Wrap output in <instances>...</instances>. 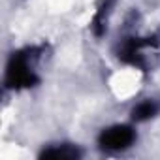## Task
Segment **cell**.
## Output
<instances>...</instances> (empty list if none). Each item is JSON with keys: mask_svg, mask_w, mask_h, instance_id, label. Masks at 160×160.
I'll use <instances>...</instances> for the list:
<instances>
[{"mask_svg": "<svg viewBox=\"0 0 160 160\" xmlns=\"http://www.w3.org/2000/svg\"><path fill=\"white\" fill-rule=\"evenodd\" d=\"M38 83V75L32 66L30 51H17L10 57L6 66V87L13 91L30 89Z\"/></svg>", "mask_w": 160, "mask_h": 160, "instance_id": "6da1fadb", "label": "cell"}, {"mask_svg": "<svg viewBox=\"0 0 160 160\" xmlns=\"http://www.w3.org/2000/svg\"><path fill=\"white\" fill-rule=\"evenodd\" d=\"M136 130L130 124H111L98 134V147L104 151H126L136 141Z\"/></svg>", "mask_w": 160, "mask_h": 160, "instance_id": "7a4b0ae2", "label": "cell"}, {"mask_svg": "<svg viewBox=\"0 0 160 160\" xmlns=\"http://www.w3.org/2000/svg\"><path fill=\"white\" fill-rule=\"evenodd\" d=\"M151 45H152L151 38H126V40L121 42L117 57L124 64H130V66H136V68H145L143 51Z\"/></svg>", "mask_w": 160, "mask_h": 160, "instance_id": "3957f363", "label": "cell"}, {"mask_svg": "<svg viewBox=\"0 0 160 160\" xmlns=\"http://www.w3.org/2000/svg\"><path fill=\"white\" fill-rule=\"evenodd\" d=\"M158 111H160V104H158L156 100H152V98H145V100L138 102V104L132 108L130 119H132L134 122H147V121L154 119V117L158 115Z\"/></svg>", "mask_w": 160, "mask_h": 160, "instance_id": "277c9868", "label": "cell"}, {"mask_svg": "<svg viewBox=\"0 0 160 160\" xmlns=\"http://www.w3.org/2000/svg\"><path fill=\"white\" fill-rule=\"evenodd\" d=\"M42 158H55V160H72V158H79L81 151L75 145H68V143H60V145H51L47 149H43L40 152Z\"/></svg>", "mask_w": 160, "mask_h": 160, "instance_id": "5b68a950", "label": "cell"}, {"mask_svg": "<svg viewBox=\"0 0 160 160\" xmlns=\"http://www.w3.org/2000/svg\"><path fill=\"white\" fill-rule=\"evenodd\" d=\"M108 8H109V4L106 2V4L96 12V15H94V19H92V30H94V34H96V36H102V34L106 32V28H108V25H106Z\"/></svg>", "mask_w": 160, "mask_h": 160, "instance_id": "8992f818", "label": "cell"}]
</instances>
